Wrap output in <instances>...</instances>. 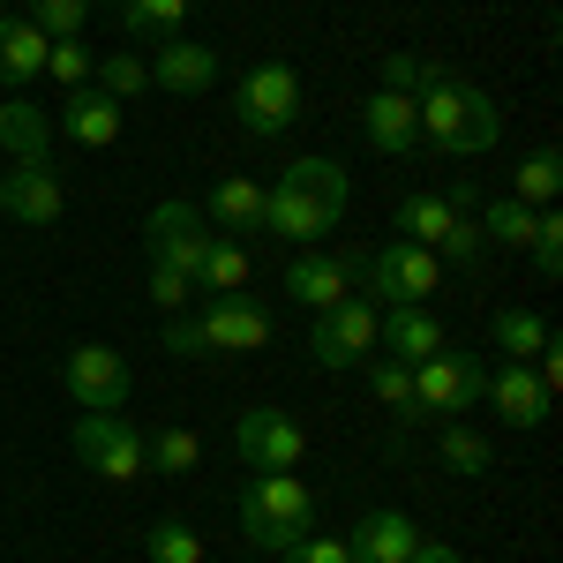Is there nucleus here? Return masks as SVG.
I'll return each instance as SVG.
<instances>
[{
	"instance_id": "10",
	"label": "nucleus",
	"mask_w": 563,
	"mask_h": 563,
	"mask_svg": "<svg viewBox=\"0 0 563 563\" xmlns=\"http://www.w3.org/2000/svg\"><path fill=\"white\" fill-rule=\"evenodd\" d=\"M233 451H241V466H256V474H294L308 459V429L286 406H249V413L233 421Z\"/></svg>"
},
{
	"instance_id": "6",
	"label": "nucleus",
	"mask_w": 563,
	"mask_h": 563,
	"mask_svg": "<svg viewBox=\"0 0 563 563\" xmlns=\"http://www.w3.org/2000/svg\"><path fill=\"white\" fill-rule=\"evenodd\" d=\"M361 278H368L376 308H429L435 286H443V263L413 241H384L376 256H361Z\"/></svg>"
},
{
	"instance_id": "19",
	"label": "nucleus",
	"mask_w": 563,
	"mask_h": 563,
	"mask_svg": "<svg viewBox=\"0 0 563 563\" xmlns=\"http://www.w3.org/2000/svg\"><path fill=\"white\" fill-rule=\"evenodd\" d=\"M361 135H368V151H384V158L421 151V113H413V98H398V90H368V98H361Z\"/></svg>"
},
{
	"instance_id": "30",
	"label": "nucleus",
	"mask_w": 563,
	"mask_h": 563,
	"mask_svg": "<svg viewBox=\"0 0 563 563\" xmlns=\"http://www.w3.org/2000/svg\"><path fill=\"white\" fill-rule=\"evenodd\" d=\"M549 339H556V331H549L533 308H496V346L511 353V361H533V353L549 346Z\"/></svg>"
},
{
	"instance_id": "7",
	"label": "nucleus",
	"mask_w": 563,
	"mask_h": 563,
	"mask_svg": "<svg viewBox=\"0 0 563 563\" xmlns=\"http://www.w3.org/2000/svg\"><path fill=\"white\" fill-rule=\"evenodd\" d=\"M76 459H84L98 481H113V488H129L143 481V429H135L129 413H76Z\"/></svg>"
},
{
	"instance_id": "14",
	"label": "nucleus",
	"mask_w": 563,
	"mask_h": 563,
	"mask_svg": "<svg viewBox=\"0 0 563 563\" xmlns=\"http://www.w3.org/2000/svg\"><path fill=\"white\" fill-rule=\"evenodd\" d=\"M353 278H361V256H339V249H308V256H294L286 263V294L301 308H339L353 294Z\"/></svg>"
},
{
	"instance_id": "3",
	"label": "nucleus",
	"mask_w": 563,
	"mask_h": 563,
	"mask_svg": "<svg viewBox=\"0 0 563 563\" xmlns=\"http://www.w3.org/2000/svg\"><path fill=\"white\" fill-rule=\"evenodd\" d=\"M233 519H241V541H249V549L286 556L301 533H316V488H308L301 474H249Z\"/></svg>"
},
{
	"instance_id": "15",
	"label": "nucleus",
	"mask_w": 563,
	"mask_h": 563,
	"mask_svg": "<svg viewBox=\"0 0 563 563\" xmlns=\"http://www.w3.org/2000/svg\"><path fill=\"white\" fill-rule=\"evenodd\" d=\"M481 398H488L511 429H541V421H549V406H556V390L533 376V361H504V368L481 384Z\"/></svg>"
},
{
	"instance_id": "29",
	"label": "nucleus",
	"mask_w": 563,
	"mask_h": 563,
	"mask_svg": "<svg viewBox=\"0 0 563 563\" xmlns=\"http://www.w3.org/2000/svg\"><path fill=\"white\" fill-rule=\"evenodd\" d=\"M361 368H368V390H376L390 413H398V429H406V421H421V413H413V368H406V361H390V353H368Z\"/></svg>"
},
{
	"instance_id": "40",
	"label": "nucleus",
	"mask_w": 563,
	"mask_h": 563,
	"mask_svg": "<svg viewBox=\"0 0 563 563\" xmlns=\"http://www.w3.org/2000/svg\"><path fill=\"white\" fill-rule=\"evenodd\" d=\"M278 563H353V549L339 541V533H301V541H294Z\"/></svg>"
},
{
	"instance_id": "5",
	"label": "nucleus",
	"mask_w": 563,
	"mask_h": 563,
	"mask_svg": "<svg viewBox=\"0 0 563 563\" xmlns=\"http://www.w3.org/2000/svg\"><path fill=\"white\" fill-rule=\"evenodd\" d=\"M481 384H488V368H481L466 346H443L429 361H413V413H435V421H466L481 406Z\"/></svg>"
},
{
	"instance_id": "20",
	"label": "nucleus",
	"mask_w": 563,
	"mask_h": 563,
	"mask_svg": "<svg viewBox=\"0 0 563 563\" xmlns=\"http://www.w3.org/2000/svg\"><path fill=\"white\" fill-rule=\"evenodd\" d=\"M0 151H8V166H53V113L31 106L23 90L0 98Z\"/></svg>"
},
{
	"instance_id": "37",
	"label": "nucleus",
	"mask_w": 563,
	"mask_h": 563,
	"mask_svg": "<svg viewBox=\"0 0 563 563\" xmlns=\"http://www.w3.org/2000/svg\"><path fill=\"white\" fill-rule=\"evenodd\" d=\"M526 249H533V271H541V278H563V218L541 211V218H533V241H526Z\"/></svg>"
},
{
	"instance_id": "8",
	"label": "nucleus",
	"mask_w": 563,
	"mask_h": 563,
	"mask_svg": "<svg viewBox=\"0 0 563 563\" xmlns=\"http://www.w3.org/2000/svg\"><path fill=\"white\" fill-rule=\"evenodd\" d=\"M376 323H384V308L346 294L339 308H316V331H308V361L316 368H361L368 353H376Z\"/></svg>"
},
{
	"instance_id": "13",
	"label": "nucleus",
	"mask_w": 563,
	"mask_h": 563,
	"mask_svg": "<svg viewBox=\"0 0 563 563\" xmlns=\"http://www.w3.org/2000/svg\"><path fill=\"white\" fill-rule=\"evenodd\" d=\"M60 384H68V398H76L84 413H121V406H129V361L113 346H68Z\"/></svg>"
},
{
	"instance_id": "11",
	"label": "nucleus",
	"mask_w": 563,
	"mask_h": 563,
	"mask_svg": "<svg viewBox=\"0 0 563 563\" xmlns=\"http://www.w3.org/2000/svg\"><path fill=\"white\" fill-rule=\"evenodd\" d=\"M196 323V346L203 353H256L271 346V308L256 294H218L203 316H188Z\"/></svg>"
},
{
	"instance_id": "18",
	"label": "nucleus",
	"mask_w": 563,
	"mask_h": 563,
	"mask_svg": "<svg viewBox=\"0 0 563 563\" xmlns=\"http://www.w3.org/2000/svg\"><path fill=\"white\" fill-rule=\"evenodd\" d=\"M60 180L53 166H0V218H15V225H53L60 218Z\"/></svg>"
},
{
	"instance_id": "1",
	"label": "nucleus",
	"mask_w": 563,
	"mask_h": 563,
	"mask_svg": "<svg viewBox=\"0 0 563 563\" xmlns=\"http://www.w3.org/2000/svg\"><path fill=\"white\" fill-rule=\"evenodd\" d=\"M346 196H353L346 166H331V158H294V166L278 174V188H263V233L316 249V241L339 233Z\"/></svg>"
},
{
	"instance_id": "24",
	"label": "nucleus",
	"mask_w": 563,
	"mask_h": 563,
	"mask_svg": "<svg viewBox=\"0 0 563 563\" xmlns=\"http://www.w3.org/2000/svg\"><path fill=\"white\" fill-rule=\"evenodd\" d=\"M45 45L23 15H0V90H23V84H38L45 76Z\"/></svg>"
},
{
	"instance_id": "12",
	"label": "nucleus",
	"mask_w": 563,
	"mask_h": 563,
	"mask_svg": "<svg viewBox=\"0 0 563 563\" xmlns=\"http://www.w3.org/2000/svg\"><path fill=\"white\" fill-rule=\"evenodd\" d=\"M143 249H151V263L196 278V263H203V249H211V218L196 211V203H158V211L143 218Z\"/></svg>"
},
{
	"instance_id": "41",
	"label": "nucleus",
	"mask_w": 563,
	"mask_h": 563,
	"mask_svg": "<svg viewBox=\"0 0 563 563\" xmlns=\"http://www.w3.org/2000/svg\"><path fill=\"white\" fill-rule=\"evenodd\" d=\"M406 563H466V556H459L451 541H421V549H413V556H406Z\"/></svg>"
},
{
	"instance_id": "9",
	"label": "nucleus",
	"mask_w": 563,
	"mask_h": 563,
	"mask_svg": "<svg viewBox=\"0 0 563 563\" xmlns=\"http://www.w3.org/2000/svg\"><path fill=\"white\" fill-rule=\"evenodd\" d=\"M233 113H241V129L249 135H286L301 121V76L286 68V60H256L241 90H233Z\"/></svg>"
},
{
	"instance_id": "23",
	"label": "nucleus",
	"mask_w": 563,
	"mask_h": 563,
	"mask_svg": "<svg viewBox=\"0 0 563 563\" xmlns=\"http://www.w3.org/2000/svg\"><path fill=\"white\" fill-rule=\"evenodd\" d=\"M353 563H406L421 549V526L406 519V511H368V519L353 526Z\"/></svg>"
},
{
	"instance_id": "16",
	"label": "nucleus",
	"mask_w": 563,
	"mask_h": 563,
	"mask_svg": "<svg viewBox=\"0 0 563 563\" xmlns=\"http://www.w3.org/2000/svg\"><path fill=\"white\" fill-rule=\"evenodd\" d=\"M121 98H106L98 84H84V90H68L60 106H53V129L68 135V143H84V151H106L113 135H121Z\"/></svg>"
},
{
	"instance_id": "38",
	"label": "nucleus",
	"mask_w": 563,
	"mask_h": 563,
	"mask_svg": "<svg viewBox=\"0 0 563 563\" xmlns=\"http://www.w3.org/2000/svg\"><path fill=\"white\" fill-rule=\"evenodd\" d=\"M151 308H166V316H180V308L196 301V278H180V271H166V263H151Z\"/></svg>"
},
{
	"instance_id": "33",
	"label": "nucleus",
	"mask_w": 563,
	"mask_h": 563,
	"mask_svg": "<svg viewBox=\"0 0 563 563\" xmlns=\"http://www.w3.org/2000/svg\"><path fill=\"white\" fill-rule=\"evenodd\" d=\"M443 466L474 481V474H488V466H496V451H488V435H474L466 421H443Z\"/></svg>"
},
{
	"instance_id": "34",
	"label": "nucleus",
	"mask_w": 563,
	"mask_h": 563,
	"mask_svg": "<svg viewBox=\"0 0 563 563\" xmlns=\"http://www.w3.org/2000/svg\"><path fill=\"white\" fill-rule=\"evenodd\" d=\"M45 76H53L60 90H84L90 76H98V60H90L84 38H53V45H45Z\"/></svg>"
},
{
	"instance_id": "4",
	"label": "nucleus",
	"mask_w": 563,
	"mask_h": 563,
	"mask_svg": "<svg viewBox=\"0 0 563 563\" xmlns=\"http://www.w3.org/2000/svg\"><path fill=\"white\" fill-rule=\"evenodd\" d=\"M398 241L429 249L435 263H459V271H474V263L488 256V241H481L474 211H451L435 188H421V196H406V203H398Z\"/></svg>"
},
{
	"instance_id": "17",
	"label": "nucleus",
	"mask_w": 563,
	"mask_h": 563,
	"mask_svg": "<svg viewBox=\"0 0 563 563\" xmlns=\"http://www.w3.org/2000/svg\"><path fill=\"white\" fill-rule=\"evenodd\" d=\"M151 84L174 90V98H203L218 90V45H196V38H158V60H143Z\"/></svg>"
},
{
	"instance_id": "26",
	"label": "nucleus",
	"mask_w": 563,
	"mask_h": 563,
	"mask_svg": "<svg viewBox=\"0 0 563 563\" xmlns=\"http://www.w3.org/2000/svg\"><path fill=\"white\" fill-rule=\"evenodd\" d=\"M143 466L151 474H196L203 466V435L196 429H143Z\"/></svg>"
},
{
	"instance_id": "27",
	"label": "nucleus",
	"mask_w": 563,
	"mask_h": 563,
	"mask_svg": "<svg viewBox=\"0 0 563 563\" xmlns=\"http://www.w3.org/2000/svg\"><path fill=\"white\" fill-rule=\"evenodd\" d=\"M180 23H188V0H121V31H129L135 45L180 38Z\"/></svg>"
},
{
	"instance_id": "2",
	"label": "nucleus",
	"mask_w": 563,
	"mask_h": 563,
	"mask_svg": "<svg viewBox=\"0 0 563 563\" xmlns=\"http://www.w3.org/2000/svg\"><path fill=\"white\" fill-rule=\"evenodd\" d=\"M413 113H421V143H429L435 158H474V151H496V135H504L496 98L474 90V84H459V76H443V68H435L429 90L413 98Z\"/></svg>"
},
{
	"instance_id": "31",
	"label": "nucleus",
	"mask_w": 563,
	"mask_h": 563,
	"mask_svg": "<svg viewBox=\"0 0 563 563\" xmlns=\"http://www.w3.org/2000/svg\"><path fill=\"white\" fill-rule=\"evenodd\" d=\"M143 556L151 563H203V533L188 519H158L151 533H143Z\"/></svg>"
},
{
	"instance_id": "25",
	"label": "nucleus",
	"mask_w": 563,
	"mask_h": 563,
	"mask_svg": "<svg viewBox=\"0 0 563 563\" xmlns=\"http://www.w3.org/2000/svg\"><path fill=\"white\" fill-rule=\"evenodd\" d=\"M249 278H256V263H249V249L241 241H225V233H211V249H203V263H196V294H249Z\"/></svg>"
},
{
	"instance_id": "39",
	"label": "nucleus",
	"mask_w": 563,
	"mask_h": 563,
	"mask_svg": "<svg viewBox=\"0 0 563 563\" xmlns=\"http://www.w3.org/2000/svg\"><path fill=\"white\" fill-rule=\"evenodd\" d=\"M429 60H413V53H384V90H398V98H421L429 90Z\"/></svg>"
},
{
	"instance_id": "35",
	"label": "nucleus",
	"mask_w": 563,
	"mask_h": 563,
	"mask_svg": "<svg viewBox=\"0 0 563 563\" xmlns=\"http://www.w3.org/2000/svg\"><path fill=\"white\" fill-rule=\"evenodd\" d=\"M98 90L129 106V98H143V90H151V68H143L135 53H106V60H98Z\"/></svg>"
},
{
	"instance_id": "28",
	"label": "nucleus",
	"mask_w": 563,
	"mask_h": 563,
	"mask_svg": "<svg viewBox=\"0 0 563 563\" xmlns=\"http://www.w3.org/2000/svg\"><path fill=\"white\" fill-rule=\"evenodd\" d=\"M533 203H519V196H496V203H488V211L474 218L481 225V241H488V249H526V241H533Z\"/></svg>"
},
{
	"instance_id": "32",
	"label": "nucleus",
	"mask_w": 563,
	"mask_h": 563,
	"mask_svg": "<svg viewBox=\"0 0 563 563\" xmlns=\"http://www.w3.org/2000/svg\"><path fill=\"white\" fill-rule=\"evenodd\" d=\"M84 15H90V0H23V23L38 38H84Z\"/></svg>"
},
{
	"instance_id": "22",
	"label": "nucleus",
	"mask_w": 563,
	"mask_h": 563,
	"mask_svg": "<svg viewBox=\"0 0 563 563\" xmlns=\"http://www.w3.org/2000/svg\"><path fill=\"white\" fill-rule=\"evenodd\" d=\"M196 211L211 218V233H225V241H241V233H263V188L249 174H225L211 188V196H203V203H196Z\"/></svg>"
},
{
	"instance_id": "42",
	"label": "nucleus",
	"mask_w": 563,
	"mask_h": 563,
	"mask_svg": "<svg viewBox=\"0 0 563 563\" xmlns=\"http://www.w3.org/2000/svg\"><path fill=\"white\" fill-rule=\"evenodd\" d=\"M106 8H121V0H106Z\"/></svg>"
},
{
	"instance_id": "36",
	"label": "nucleus",
	"mask_w": 563,
	"mask_h": 563,
	"mask_svg": "<svg viewBox=\"0 0 563 563\" xmlns=\"http://www.w3.org/2000/svg\"><path fill=\"white\" fill-rule=\"evenodd\" d=\"M556 188H563V158L556 151H533V158L519 166V188H511V196H519V203H549Z\"/></svg>"
},
{
	"instance_id": "21",
	"label": "nucleus",
	"mask_w": 563,
	"mask_h": 563,
	"mask_svg": "<svg viewBox=\"0 0 563 563\" xmlns=\"http://www.w3.org/2000/svg\"><path fill=\"white\" fill-rule=\"evenodd\" d=\"M451 346V331L435 323V308H384V323H376V353H390V361H429V353Z\"/></svg>"
}]
</instances>
